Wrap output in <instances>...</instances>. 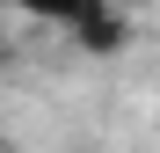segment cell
I'll use <instances>...</instances> for the list:
<instances>
[{
	"mask_svg": "<svg viewBox=\"0 0 160 153\" xmlns=\"http://www.w3.org/2000/svg\"><path fill=\"white\" fill-rule=\"evenodd\" d=\"M73 51H88V59H117V51L131 44V8L124 0H80L73 22H66Z\"/></svg>",
	"mask_w": 160,
	"mask_h": 153,
	"instance_id": "1",
	"label": "cell"
},
{
	"mask_svg": "<svg viewBox=\"0 0 160 153\" xmlns=\"http://www.w3.org/2000/svg\"><path fill=\"white\" fill-rule=\"evenodd\" d=\"M0 59H8V15H0Z\"/></svg>",
	"mask_w": 160,
	"mask_h": 153,
	"instance_id": "3",
	"label": "cell"
},
{
	"mask_svg": "<svg viewBox=\"0 0 160 153\" xmlns=\"http://www.w3.org/2000/svg\"><path fill=\"white\" fill-rule=\"evenodd\" d=\"M153 95H160V73H153Z\"/></svg>",
	"mask_w": 160,
	"mask_h": 153,
	"instance_id": "4",
	"label": "cell"
},
{
	"mask_svg": "<svg viewBox=\"0 0 160 153\" xmlns=\"http://www.w3.org/2000/svg\"><path fill=\"white\" fill-rule=\"evenodd\" d=\"M15 8H22V15H29V22H51V29H66V22H73V8H80V0H15Z\"/></svg>",
	"mask_w": 160,
	"mask_h": 153,
	"instance_id": "2",
	"label": "cell"
}]
</instances>
